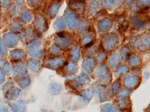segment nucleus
Masks as SVG:
<instances>
[{"instance_id":"obj_1","label":"nucleus","mask_w":150,"mask_h":112,"mask_svg":"<svg viewBox=\"0 0 150 112\" xmlns=\"http://www.w3.org/2000/svg\"><path fill=\"white\" fill-rule=\"evenodd\" d=\"M92 44H93V43H92V42H90L89 44H87V45L86 46V47H90V46H91Z\"/></svg>"}]
</instances>
